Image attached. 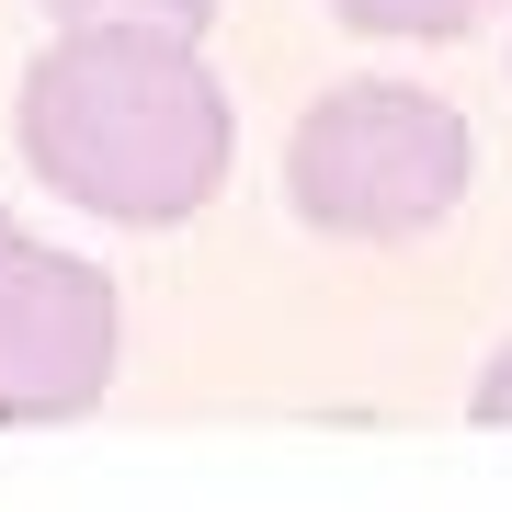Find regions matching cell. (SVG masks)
Wrapping results in <instances>:
<instances>
[{"label": "cell", "instance_id": "cell-1", "mask_svg": "<svg viewBox=\"0 0 512 512\" xmlns=\"http://www.w3.org/2000/svg\"><path fill=\"white\" fill-rule=\"evenodd\" d=\"M12 137L46 171V194L92 205L114 228H183L228 183L239 114H228V80L194 57V35H171V23H69L23 69Z\"/></svg>", "mask_w": 512, "mask_h": 512}, {"label": "cell", "instance_id": "cell-2", "mask_svg": "<svg viewBox=\"0 0 512 512\" xmlns=\"http://www.w3.org/2000/svg\"><path fill=\"white\" fill-rule=\"evenodd\" d=\"M478 137L444 92L410 80H342L285 126V205L319 239H421L456 217Z\"/></svg>", "mask_w": 512, "mask_h": 512}, {"label": "cell", "instance_id": "cell-3", "mask_svg": "<svg viewBox=\"0 0 512 512\" xmlns=\"http://www.w3.org/2000/svg\"><path fill=\"white\" fill-rule=\"evenodd\" d=\"M114 342H126L114 274L80 262V251H46V239L0 205V433H23V421H80L114 387Z\"/></svg>", "mask_w": 512, "mask_h": 512}, {"label": "cell", "instance_id": "cell-4", "mask_svg": "<svg viewBox=\"0 0 512 512\" xmlns=\"http://www.w3.org/2000/svg\"><path fill=\"white\" fill-rule=\"evenodd\" d=\"M353 35H410V46H444V35H478L490 0H330Z\"/></svg>", "mask_w": 512, "mask_h": 512}, {"label": "cell", "instance_id": "cell-5", "mask_svg": "<svg viewBox=\"0 0 512 512\" xmlns=\"http://www.w3.org/2000/svg\"><path fill=\"white\" fill-rule=\"evenodd\" d=\"M57 23H171V35H205L217 0H46Z\"/></svg>", "mask_w": 512, "mask_h": 512}, {"label": "cell", "instance_id": "cell-6", "mask_svg": "<svg viewBox=\"0 0 512 512\" xmlns=\"http://www.w3.org/2000/svg\"><path fill=\"white\" fill-rule=\"evenodd\" d=\"M467 410L490 421V433H512V342L490 353V365H478V387H467Z\"/></svg>", "mask_w": 512, "mask_h": 512}]
</instances>
